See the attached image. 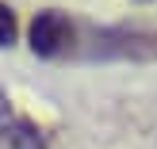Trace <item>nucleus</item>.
Listing matches in <instances>:
<instances>
[{"label":"nucleus","mask_w":157,"mask_h":149,"mask_svg":"<svg viewBox=\"0 0 157 149\" xmlns=\"http://www.w3.org/2000/svg\"><path fill=\"white\" fill-rule=\"evenodd\" d=\"M0 149H50V138L35 119L15 111L12 119L0 126Z\"/></svg>","instance_id":"3"},{"label":"nucleus","mask_w":157,"mask_h":149,"mask_svg":"<svg viewBox=\"0 0 157 149\" xmlns=\"http://www.w3.org/2000/svg\"><path fill=\"white\" fill-rule=\"evenodd\" d=\"M73 61H157V23H77Z\"/></svg>","instance_id":"1"},{"label":"nucleus","mask_w":157,"mask_h":149,"mask_svg":"<svg viewBox=\"0 0 157 149\" xmlns=\"http://www.w3.org/2000/svg\"><path fill=\"white\" fill-rule=\"evenodd\" d=\"M15 38H19V19H15V8L0 0V50H12Z\"/></svg>","instance_id":"4"},{"label":"nucleus","mask_w":157,"mask_h":149,"mask_svg":"<svg viewBox=\"0 0 157 149\" xmlns=\"http://www.w3.org/2000/svg\"><path fill=\"white\" fill-rule=\"evenodd\" d=\"M12 115H15V107H12V99H8L4 92H0V126H4V122L12 119Z\"/></svg>","instance_id":"5"},{"label":"nucleus","mask_w":157,"mask_h":149,"mask_svg":"<svg viewBox=\"0 0 157 149\" xmlns=\"http://www.w3.org/2000/svg\"><path fill=\"white\" fill-rule=\"evenodd\" d=\"M77 23L69 12H61V8H42V12H35V19H31L27 27V46L35 58L42 61H61V58H73L77 50Z\"/></svg>","instance_id":"2"}]
</instances>
